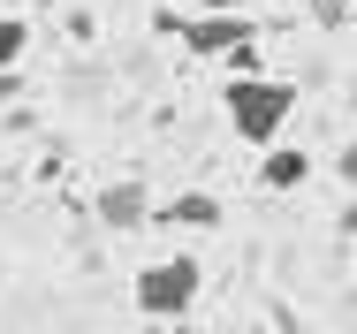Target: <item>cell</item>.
<instances>
[{"mask_svg":"<svg viewBox=\"0 0 357 334\" xmlns=\"http://www.w3.org/2000/svg\"><path fill=\"white\" fill-rule=\"evenodd\" d=\"M220 107H228V130L243 137V144H259V152H274L289 130V114H296V84L282 76H228V91H220Z\"/></svg>","mask_w":357,"mask_h":334,"instance_id":"cell-1","label":"cell"},{"mask_svg":"<svg viewBox=\"0 0 357 334\" xmlns=\"http://www.w3.org/2000/svg\"><path fill=\"white\" fill-rule=\"evenodd\" d=\"M160 31L167 38H183L190 54H206V61H236V76H251V46H259V31H251V15H160Z\"/></svg>","mask_w":357,"mask_h":334,"instance_id":"cell-2","label":"cell"},{"mask_svg":"<svg viewBox=\"0 0 357 334\" xmlns=\"http://www.w3.org/2000/svg\"><path fill=\"white\" fill-rule=\"evenodd\" d=\"M198 289H206V266L190 259V251H175V259H152V266L130 281V296H137L144 319H183L190 304H198Z\"/></svg>","mask_w":357,"mask_h":334,"instance_id":"cell-3","label":"cell"},{"mask_svg":"<svg viewBox=\"0 0 357 334\" xmlns=\"http://www.w3.org/2000/svg\"><path fill=\"white\" fill-rule=\"evenodd\" d=\"M99 220H107L114 236H137L144 220H152V190H144V183H107V190H99Z\"/></svg>","mask_w":357,"mask_h":334,"instance_id":"cell-4","label":"cell"},{"mask_svg":"<svg viewBox=\"0 0 357 334\" xmlns=\"http://www.w3.org/2000/svg\"><path fill=\"white\" fill-rule=\"evenodd\" d=\"M304 175H312V160H304V144H274V152L259 160V183H266V190H296Z\"/></svg>","mask_w":357,"mask_h":334,"instance_id":"cell-5","label":"cell"},{"mask_svg":"<svg viewBox=\"0 0 357 334\" xmlns=\"http://www.w3.org/2000/svg\"><path fill=\"white\" fill-rule=\"evenodd\" d=\"M175 220H183V228H220V198H206V190H183V198H175Z\"/></svg>","mask_w":357,"mask_h":334,"instance_id":"cell-6","label":"cell"},{"mask_svg":"<svg viewBox=\"0 0 357 334\" xmlns=\"http://www.w3.org/2000/svg\"><path fill=\"white\" fill-rule=\"evenodd\" d=\"M23 54H31V31H23V15L0 8V68H23Z\"/></svg>","mask_w":357,"mask_h":334,"instance_id":"cell-7","label":"cell"},{"mask_svg":"<svg viewBox=\"0 0 357 334\" xmlns=\"http://www.w3.org/2000/svg\"><path fill=\"white\" fill-rule=\"evenodd\" d=\"M335 175H342V183H350V190H357V137H350V144H342V152H335Z\"/></svg>","mask_w":357,"mask_h":334,"instance_id":"cell-8","label":"cell"},{"mask_svg":"<svg viewBox=\"0 0 357 334\" xmlns=\"http://www.w3.org/2000/svg\"><path fill=\"white\" fill-rule=\"evenodd\" d=\"M206 15H243V0H206Z\"/></svg>","mask_w":357,"mask_h":334,"instance_id":"cell-9","label":"cell"},{"mask_svg":"<svg viewBox=\"0 0 357 334\" xmlns=\"http://www.w3.org/2000/svg\"><path fill=\"white\" fill-rule=\"evenodd\" d=\"M8 99H15V68H0V107H8Z\"/></svg>","mask_w":357,"mask_h":334,"instance_id":"cell-10","label":"cell"}]
</instances>
